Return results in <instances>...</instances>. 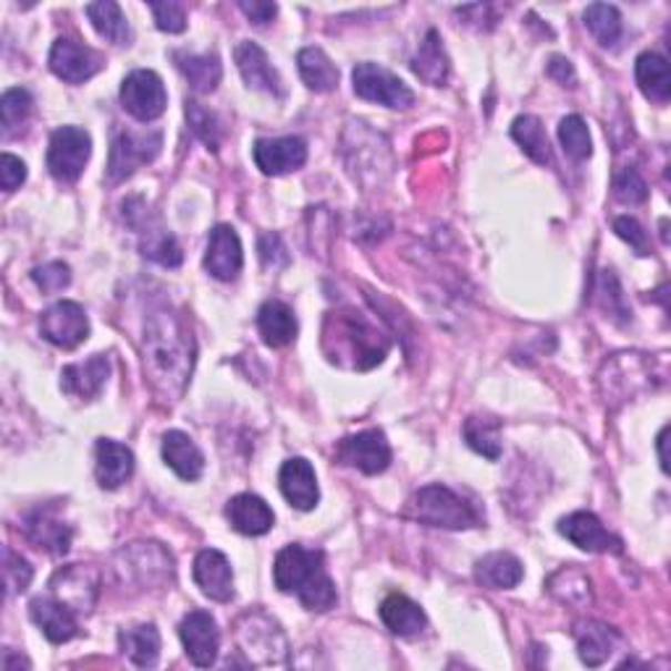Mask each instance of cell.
Returning <instances> with one entry per match:
<instances>
[{
    "label": "cell",
    "mask_w": 671,
    "mask_h": 671,
    "mask_svg": "<svg viewBox=\"0 0 671 671\" xmlns=\"http://www.w3.org/2000/svg\"><path fill=\"white\" fill-rule=\"evenodd\" d=\"M404 515L420 525H430V528H444V530H467L478 528L480 515L470 501H465L461 496L454 494L451 488L438 486H425L409 499Z\"/></svg>",
    "instance_id": "obj_4"
},
{
    "label": "cell",
    "mask_w": 671,
    "mask_h": 671,
    "mask_svg": "<svg viewBox=\"0 0 671 671\" xmlns=\"http://www.w3.org/2000/svg\"><path fill=\"white\" fill-rule=\"evenodd\" d=\"M244 265V252L240 234L234 228L221 223L211 231L207 236V250H205V271L218 281H234L240 276Z\"/></svg>",
    "instance_id": "obj_19"
},
{
    "label": "cell",
    "mask_w": 671,
    "mask_h": 671,
    "mask_svg": "<svg viewBox=\"0 0 671 671\" xmlns=\"http://www.w3.org/2000/svg\"><path fill=\"white\" fill-rule=\"evenodd\" d=\"M380 619H384L388 630L399 634V638H417V634L428 627V619H425L420 603H415L413 598L401 593H392L380 603Z\"/></svg>",
    "instance_id": "obj_30"
},
{
    "label": "cell",
    "mask_w": 671,
    "mask_h": 671,
    "mask_svg": "<svg viewBox=\"0 0 671 671\" xmlns=\"http://www.w3.org/2000/svg\"><path fill=\"white\" fill-rule=\"evenodd\" d=\"M144 373L155 394L176 401L184 394L194 367V338L184 317L169 307L155 309L144 326Z\"/></svg>",
    "instance_id": "obj_1"
},
{
    "label": "cell",
    "mask_w": 671,
    "mask_h": 671,
    "mask_svg": "<svg viewBox=\"0 0 671 671\" xmlns=\"http://www.w3.org/2000/svg\"><path fill=\"white\" fill-rule=\"evenodd\" d=\"M142 255L150 257L153 263L163 265V268H179L182 265V247L173 240L165 228H150L142 240Z\"/></svg>",
    "instance_id": "obj_43"
},
{
    "label": "cell",
    "mask_w": 671,
    "mask_h": 671,
    "mask_svg": "<svg viewBox=\"0 0 671 671\" xmlns=\"http://www.w3.org/2000/svg\"><path fill=\"white\" fill-rule=\"evenodd\" d=\"M634 79H638L640 92L653 103H669L671 98V74H669V61L659 53L638 55L634 61Z\"/></svg>",
    "instance_id": "obj_34"
},
{
    "label": "cell",
    "mask_w": 671,
    "mask_h": 671,
    "mask_svg": "<svg viewBox=\"0 0 671 671\" xmlns=\"http://www.w3.org/2000/svg\"><path fill=\"white\" fill-rule=\"evenodd\" d=\"M24 182L27 163L17 155L3 153V157H0V184H3V192H17Z\"/></svg>",
    "instance_id": "obj_52"
},
{
    "label": "cell",
    "mask_w": 671,
    "mask_h": 671,
    "mask_svg": "<svg viewBox=\"0 0 671 671\" xmlns=\"http://www.w3.org/2000/svg\"><path fill=\"white\" fill-rule=\"evenodd\" d=\"M461 436L480 457L490 461L501 459V423L494 420V417H467Z\"/></svg>",
    "instance_id": "obj_39"
},
{
    "label": "cell",
    "mask_w": 671,
    "mask_h": 671,
    "mask_svg": "<svg viewBox=\"0 0 671 671\" xmlns=\"http://www.w3.org/2000/svg\"><path fill=\"white\" fill-rule=\"evenodd\" d=\"M326 328H334V334L326 331V342L331 338L336 342V352H331L328 357L331 363H342V357H349V367L370 370V367L384 363L388 355V338L359 313L344 309V313L328 315Z\"/></svg>",
    "instance_id": "obj_3"
},
{
    "label": "cell",
    "mask_w": 671,
    "mask_h": 671,
    "mask_svg": "<svg viewBox=\"0 0 671 671\" xmlns=\"http://www.w3.org/2000/svg\"><path fill=\"white\" fill-rule=\"evenodd\" d=\"M257 169L265 176H286L307 163V144L299 136H276V140H257L252 148Z\"/></svg>",
    "instance_id": "obj_17"
},
{
    "label": "cell",
    "mask_w": 671,
    "mask_h": 671,
    "mask_svg": "<svg viewBox=\"0 0 671 671\" xmlns=\"http://www.w3.org/2000/svg\"><path fill=\"white\" fill-rule=\"evenodd\" d=\"M548 74H551V79H557L561 87H575L577 82L575 67L567 61V58H559V55L551 58V63H548Z\"/></svg>",
    "instance_id": "obj_55"
},
{
    "label": "cell",
    "mask_w": 671,
    "mask_h": 671,
    "mask_svg": "<svg viewBox=\"0 0 671 671\" xmlns=\"http://www.w3.org/2000/svg\"><path fill=\"white\" fill-rule=\"evenodd\" d=\"M611 190H614V197L624 202V205H640V202L648 200V184L638 169H619L614 173Z\"/></svg>",
    "instance_id": "obj_47"
},
{
    "label": "cell",
    "mask_w": 671,
    "mask_h": 671,
    "mask_svg": "<svg viewBox=\"0 0 671 671\" xmlns=\"http://www.w3.org/2000/svg\"><path fill=\"white\" fill-rule=\"evenodd\" d=\"M3 577H6V588H9V593H24V590L29 588V582H32L34 572L21 553L11 551V548H3Z\"/></svg>",
    "instance_id": "obj_48"
},
{
    "label": "cell",
    "mask_w": 671,
    "mask_h": 671,
    "mask_svg": "<svg viewBox=\"0 0 671 671\" xmlns=\"http://www.w3.org/2000/svg\"><path fill=\"white\" fill-rule=\"evenodd\" d=\"M92 155V140L84 129L61 126L50 136L48 171L55 182L74 184L84 173V165Z\"/></svg>",
    "instance_id": "obj_8"
},
{
    "label": "cell",
    "mask_w": 671,
    "mask_h": 671,
    "mask_svg": "<svg viewBox=\"0 0 671 671\" xmlns=\"http://www.w3.org/2000/svg\"><path fill=\"white\" fill-rule=\"evenodd\" d=\"M226 519L231 528L242 536H265L273 525H276V515L273 509L255 494H240L226 504Z\"/></svg>",
    "instance_id": "obj_27"
},
{
    "label": "cell",
    "mask_w": 671,
    "mask_h": 671,
    "mask_svg": "<svg viewBox=\"0 0 671 671\" xmlns=\"http://www.w3.org/2000/svg\"><path fill=\"white\" fill-rule=\"evenodd\" d=\"M653 363L645 355L622 352V355L609 357L598 373V388L606 404H622L651 388Z\"/></svg>",
    "instance_id": "obj_6"
},
{
    "label": "cell",
    "mask_w": 671,
    "mask_h": 671,
    "mask_svg": "<svg viewBox=\"0 0 671 671\" xmlns=\"http://www.w3.org/2000/svg\"><path fill=\"white\" fill-rule=\"evenodd\" d=\"M525 569L522 561L517 557H511L507 551H496L482 557L478 565H475V580L480 582L482 588L490 590H511L522 582Z\"/></svg>",
    "instance_id": "obj_31"
},
{
    "label": "cell",
    "mask_w": 671,
    "mask_h": 671,
    "mask_svg": "<svg viewBox=\"0 0 671 671\" xmlns=\"http://www.w3.org/2000/svg\"><path fill=\"white\" fill-rule=\"evenodd\" d=\"M32 95L24 87H13V90L3 92V98H0V124H3L6 136L21 134L29 115H32Z\"/></svg>",
    "instance_id": "obj_42"
},
{
    "label": "cell",
    "mask_w": 671,
    "mask_h": 671,
    "mask_svg": "<svg viewBox=\"0 0 671 671\" xmlns=\"http://www.w3.org/2000/svg\"><path fill=\"white\" fill-rule=\"evenodd\" d=\"M614 231L619 240H624L630 247L638 252V255H651V242H648V231L640 226L638 221L630 218V215H622V218L614 221Z\"/></svg>",
    "instance_id": "obj_51"
},
{
    "label": "cell",
    "mask_w": 671,
    "mask_h": 671,
    "mask_svg": "<svg viewBox=\"0 0 671 671\" xmlns=\"http://www.w3.org/2000/svg\"><path fill=\"white\" fill-rule=\"evenodd\" d=\"M194 582L215 603H228L234 598V569L231 561L215 548H205L194 559Z\"/></svg>",
    "instance_id": "obj_20"
},
{
    "label": "cell",
    "mask_w": 671,
    "mask_h": 671,
    "mask_svg": "<svg viewBox=\"0 0 671 671\" xmlns=\"http://www.w3.org/2000/svg\"><path fill=\"white\" fill-rule=\"evenodd\" d=\"M234 61L240 67V74L247 87L260 92H268V95L284 98V82H281L278 71L273 69L268 53L255 42L242 40L234 50Z\"/></svg>",
    "instance_id": "obj_21"
},
{
    "label": "cell",
    "mask_w": 671,
    "mask_h": 671,
    "mask_svg": "<svg viewBox=\"0 0 671 671\" xmlns=\"http://www.w3.org/2000/svg\"><path fill=\"white\" fill-rule=\"evenodd\" d=\"M559 532L569 543L588 553H622V540L611 536L603 522L590 511H575L559 522Z\"/></svg>",
    "instance_id": "obj_18"
},
{
    "label": "cell",
    "mask_w": 671,
    "mask_h": 671,
    "mask_svg": "<svg viewBox=\"0 0 671 671\" xmlns=\"http://www.w3.org/2000/svg\"><path fill=\"white\" fill-rule=\"evenodd\" d=\"M24 536L29 543L40 548V551L53 553V557H63V553H69L74 532L55 515V509H34L32 515H27L24 519Z\"/></svg>",
    "instance_id": "obj_24"
},
{
    "label": "cell",
    "mask_w": 671,
    "mask_h": 671,
    "mask_svg": "<svg viewBox=\"0 0 671 671\" xmlns=\"http://www.w3.org/2000/svg\"><path fill=\"white\" fill-rule=\"evenodd\" d=\"M121 105L136 121H155L165 113L169 105V92H165L163 79L150 69H136L121 84Z\"/></svg>",
    "instance_id": "obj_9"
},
{
    "label": "cell",
    "mask_w": 671,
    "mask_h": 671,
    "mask_svg": "<svg viewBox=\"0 0 671 671\" xmlns=\"http://www.w3.org/2000/svg\"><path fill=\"white\" fill-rule=\"evenodd\" d=\"M186 121H190L192 132L200 136L211 150L221 148V124L215 113L202 108L200 103H186Z\"/></svg>",
    "instance_id": "obj_45"
},
{
    "label": "cell",
    "mask_w": 671,
    "mask_h": 671,
    "mask_svg": "<svg viewBox=\"0 0 671 671\" xmlns=\"http://www.w3.org/2000/svg\"><path fill=\"white\" fill-rule=\"evenodd\" d=\"M87 17H90L92 27L98 29L100 38L113 42V45H129V40H132V29H129L124 11H121V6L113 3V0L90 3L87 6Z\"/></svg>",
    "instance_id": "obj_38"
},
{
    "label": "cell",
    "mask_w": 671,
    "mask_h": 671,
    "mask_svg": "<svg viewBox=\"0 0 671 671\" xmlns=\"http://www.w3.org/2000/svg\"><path fill=\"white\" fill-rule=\"evenodd\" d=\"M352 87H355V95L367 103L394 108V111H407L415 105V92L378 63H357L352 71Z\"/></svg>",
    "instance_id": "obj_7"
},
{
    "label": "cell",
    "mask_w": 671,
    "mask_h": 671,
    "mask_svg": "<svg viewBox=\"0 0 671 671\" xmlns=\"http://www.w3.org/2000/svg\"><path fill=\"white\" fill-rule=\"evenodd\" d=\"M273 582L281 593H297L307 611H331L338 601L323 551H309L305 546L292 543L281 548L273 565Z\"/></svg>",
    "instance_id": "obj_2"
},
{
    "label": "cell",
    "mask_w": 671,
    "mask_h": 671,
    "mask_svg": "<svg viewBox=\"0 0 671 671\" xmlns=\"http://www.w3.org/2000/svg\"><path fill=\"white\" fill-rule=\"evenodd\" d=\"M260 255H263L265 263L273 265V268H278L276 257H281V263H284V265L288 263V255H286L284 244H281L278 234H265L263 240H260Z\"/></svg>",
    "instance_id": "obj_54"
},
{
    "label": "cell",
    "mask_w": 671,
    "mask_h": 671,
    "mask_svg": "<svg viewBox=\"0 0 671 671\" xmlns=\"http://www.w3.org/2000/svg\"><path fill=\"white\" fill-rule=\"evenodd\" d=\"M257 331L265 344L273 346V349H281V346H288L297 338L299 326L292 307L278 299H271L257 309Z\"/></svg>",
    "instance_id": "obj_29"
},
{
    "label": "cell",
    "mask_w": 671,
    "mask_h": 671,
    "mask_svg": "<svg viewBox=\"0 0 671 671\" xmlns=\"http://www.w3.org/2000/svg\"><path fill=\"white\" fill-rule=\"evenodd\" d=\"M111 375V363L105 355H92L84 363L69 365L61 370V388L63 394L79 401H92L103 394Z\"/></svg>",
    "instance_id": "obj_22"
},
{
    "label": "cell",
    "mask_w": 671,
    "mask_h": 671,
    "mask_svg": "<svg viewBox=\"0 0 671 671\" xmlns=\"http://www.w3.org/2000/svg\"><path fill=\"white\" fill-rule=\"evenodd\" d=\"M163 148V134L161 132H148V134H134V132H121L115 134L111 144V161H108V182L119 184L144 163H153L157 153Z\"/></svg>",
    "instance_id": "obj_10"
},
{
    "label": "cell",
    "mask_w": 671,
    "mask_h": 671,
    "mask_svg": "<svg viewBox=\"0 0 671 671\" xmlns=\"http://www.w3.org/2000/svg\"><path fill=\"white\" fill-rule=\"evenodd\" d=\"M667 433L669 428H663L659 433V454H661V470L669 472V461H667Z\"/></svg>",
    "instance_id": "obj_57"
},
{
    "label": "cell",
    "mask_w": 671,
    "mask_h": 671,
    "mask_svg": "<svg viewBox=\"0 0 671 671\" xmlns=\"http://www.w3.org/2000/svg\"><path fill=\"white\" fill-rule=\"evenodd\" d=\"M50 71L69 84H82L103 69V55L74 38H58L50 48Z\"/></svg>",
    "instance_id": "obj_14"
},
{
    "label": "cell",
    "mask_w": 671,
    "mask_h": 671,
    "mask_svg": "<svg viewBox=\"0 0 671 671\" xmlns=\"http://www.w3.org/2000/svg\"><path fill=\"white\" fill-rule=\"evenodd\" d=\"M124 561L121 569L132 577L140 588H163L173 580V557L161 543H132L119 553Z\"/></svg>",
    "instance_id": "obj_11"
},
{
    "label": "cell",
    "mask_w": 671,
    "mask_h": 671,
    "mask_svg": "<svg viewBox=\"0 0 671 671\" xmlns=\"http://www.w3.org/2000/svg\"><path fill=\"white\" fill-rule=\"evenodd\" d=\"M559 142L572 161H588V157L593 155V140H590L588 124L580 115H567V119H561Z\"/></svg>",
    "instance_id": "obj_44"
},
{
    "label": "cell",
    "mask_w": 671,
    "mask_h": 671,
    "mask_svg": "<svg viewBox=\"0 0 671 671\" xmlns=\"http://www.w3.org/2000/svg\"><path fill=\"white\" fill-rule=\"evenodd\" d=\"M336 459L363 475H380L392 465V446H388L384 430H363L338 441Z\"/></svg>",
    "instance_id": "obj_12"
},
{
    "label": "cell",
    "mask_w": 671,
    "mask_h": 671,
    "mask_svg": "<svg viewBox=\"0 0 671 671\" xmlns=\"http://www.w3.org/2000/svg\"><path fill=\"white\" fill-rule=\"evenodd\" d=\"M163 461L171 467L179 478L186 482L200 480L202 470H205V457H202L200 446L192 441L182 430H169L163 436Z\"/></svg>",
    "instance_id": "obj_28"
},
{
    "label": "cell",
    "mask_w": 671,
    "mask_h": 671,
    "mask_svg": "<svg viewBox=\"0 0 671 671\" xmlns=\"http://www.w3.org/2000/svg\"><path fill=\"white\" fill-rule=\"evenodd\" d=\"M0 663H3L6 671H13V669H21V667L29 669V661L21 659V655H13V651H3V661H0Z\"/></svg>",
    "instance_id": "obj_56"
},
{
    "label": "cell",
    "mask_w": 671,
    "mask_h": 671,
    "mask_svg": "<svg viewBox=\"0 0 671 671\" xmlns=\"http://www.w3.org/2000/svg\"><path fill=\"white\" fill-rule=\"evenodd\" d=\"M441 42H444L441 34H438L436 29H430V32L425 34V40L420 42L417 55L413 58V71L430 87H444L449 82V74H451L449 55H446Z\"/></svg>",
    "instance_id": "obj_32"
},
{
    "label": "cell",
    "mask_w": 671,
    "mask_h": 671,
    "mask_svg": "<svg viewBox=\"0 0 671 671\" xmlns=\"http://www.w3.org/2000/svg\"><path fill=\"white\" fill-rule=\"evenodd\" d=\"M240 9H242L244 17H247L252 24H257V27L271 24V21L276 19V13H278V6L276 3H265V0H242Z\"/></svg>",
    "instance_id": "obj_53"
},
{
    "label": "cell",
    "mask_w": 671,
    "mask_h": 671,
    "mask_svg": "<svg viewBox=\"0 0 671 671\" xmlns=\"http://www.w3.org/2000/svg\"><path fill=\"white\" fill-rule=\"evenodd\" d=\"M234 634L242 653L255 667H281V663H286V634L276 619H271L265 611H247V614L236 619Z\"/></svg>",
    "instance_id": "obj_5"
},
{
    "label": "cell",
    "mask_w": 671,
    "mask_h": 671,
    "mask_svg": "<svg viewBox=\"0 0 671 671\" xmlns=\"http://www.w3.org/2000/svg\"><path fill=\"white\" fill-rule=\"evenodd\" d=\"M173 61H176V67L182 74L186 77V82L192 84L194 92H200V95H207V92H213L215 87H218L221 77H223V67L218 61V55H194V53H173Z\"/></svg>",
    "instance_id": "obj_36"
},
{
    "label": "cell",
    "mask_w": 671,
    "mask_h": 671,
    "mask_svg": "<svg viewBox=\"0 0 671 671\" xmlns=\"http://www.w3.org/2000/svg\"><path fill=\"white\" fill-rule=\"evenodd\" d=\"M299 77L313 92H334L338 87V69L321 48H305L297 55Z\"/></svg>",
    "instance_id": "obj_37"
},
{
    "label": "cell",
    "mask_w": 671,
    "mask_h": 671,
    "mask_svg": "<svg viewBox=\"0 0 671 671\" xmlns=\"http://www.w3.org/2000/svg\"><path fill=\"white\" fill-rule=\"evenodd\" d=\"M42 338L58 349H77L90 336V321L82 305L77 302H55L40 317Z\"/></svg>",
    "instance_id": "obj_15"
},
{
    "label": "cell",
    "mask_w": 671,
    "mask_h": 671,
    "mask_svg": "<svg viewBox=\"0 0 671 671\" xmlns=\"http://www.w3.org/2000/svg\"><path fill=\"white\" fill-rule=\"evenodd\" d=\"M278 486L288 507L309 511L321 501V490H317V478L313 465L305 457H292L284 461L278 472Z\"/></svg>",
    "instance_id": "obj_23"
},
{
    "label": "cell",
    "mask_w": 671,
    "mask_h": 671,
    "mask_svg": "<svg viewBox=\"0 0 671 671\" xmlns=\"http://www.w3.org/2000/svg\"><path fill=\"white\" fill-rule=\"evenodd\" d=\"M511 136H515V142L532 157V161L540 165L551 163V144H548L546 129L536 115H519V119H515V124H511Z\"/></svg>",
    "instance_id": "obj_40"
},
{
    "label": "cell",
    "mask_w": 671,
    "mask_h": 671,
    "mask_svg": "<svg viewBox=\"0 0 671 671\" xmlns=\"http://www.w3.org/2000/svg\"><path fill=\"white\" fill-rule=\"evenodd\" d=\"M29 617L32 622L40 627L42 634L50 640V643L61 645L69 643L71 638H77L79 624H77V611H71L67 603L58 601V598H34L29 603Z\"/></svg>",
    "instance_id": "obj_25"
},
{
    "label": "cell",
    "mask_w": 671,
    "mask_h": 671,
    "mask_svg": "<svg viewBox=\"0 0 671 671\" xmlns=\"http://www.w3.org/2000/svg\"><path fill=\"white\" fill-rule=\"evenodd\" d=\"M598 299H601L603 313L609 317H614V321H630V309H627L624 294L622 288H619V281L611 271L601 273V284H598Z\"/></svg>",
    "instance_id": "obj_46"
},
{
    "label": "cell",
    "mask_w": 671,
    "mask_h": 671,
    "mask_svg": "<svg viewBox=\"0 0 671 671\" xmlns=\"http://www.w3.org/2000/svg\"><path fill=\"white\" fill-rule=\"evenodd\" d=\"M179 638H182L184 651L194 667L207 669L218 659L221 632L207 611H190L179 624Z\"/></svg>",
    "instance_id": "obj_16"
},
{
    "label": "cell",
    "mask_w": 671,
    "mask_h": 671,
    "mask_svg": "<svg viewBox=\"0 0 671 671\" xmlns=\"http://www.w3.org/2000/svg\"><path fill=\"white\" fill-rule=\"evenodd\" d=\"M586 27L598 40V45L603 48H617V42L622 40V17H619V11L609 3L588 6Z\"/></svg>",
    "instance_id": "obj_41"
},
{
    "label": "cell",
    "mask_w": 671,
    "mask_h": 671,
    "mask_svg": "<svg viewBox=\"0 0 671 671\" xmlns=\"http://www.w3.org/2000/svg\"><path fill=\"white\" fill-rule=\"evenodd\" d=\"M150 11H153L155 24L161 32L179 34L186 29V6L184 3H176V0H169V3H150Z\"/></svg>",
    "instance_id": "obj_49"
},
{
    "label": "cell",
    "mask_w": 671,
    "mask_h": 671,
    "mask_svg": "<svg viewBox=\"0 0 671 671\" xmlns=\"http://www.w3.org/2000/svg\"><path fill=\"white\" fill-rule=\"evenodd\" d=\"M119 645L121 653L140 669H153L161 659V632L155 630V624H136L121 630Z\"/></svg>",
    "instance_id": "obj_35"
},
{
    "label": "cell",
    "mask_w": 671,
    "mask_h": 671,
    "mask_svg": "<svg viewBox=\"0 0 671 671\" xmlns=\"http://www.w3.org/2000/svg\"><path fill=\"white\" fill-rule=\"evenodd\" d=\"M50 590L77 614H90L100 596V572L90 565H71L58 569L50 580Z\"/></svg>",
    "instance_id": "obj_13"
},
{
    "label": "cell",
    "mask_w": 671,
    "mask_h": 671,
    "mask_svg": "<svg viewBox=\"0 0 671 671\" xmlns=\"http://www.w3.org/2000/svg\"><path fill=\"white\" fill-rule=\"evenodd\" d=\"M575 638H577V648H580L582 663H588L590 669H596V667H603V663L609 661V655L614 653L619 634L617 630H611L609 624L580 622L575 627Z\"/></svg>",
    "instance_id": "obj_33"
},
{
    "label": "cell",
    "mask_w": 671,
    "mask_h": 671,
    "mask_svg": "<svg viewBox=\"0 0 671 671\" xmlns=\"http://www.w3.org/2000/svg\"><path fill=\"white\" fill-rule=\"evenodd\" d=\"M134 475V454L129 446L100 438L95 446V478L100 488L115 490Z\"/></svg>",
    "instance_id": "obj_26"
},
{
    "label": "cell",
    "mask_w": 671,
    "mask_h": 671,
    "mask_svg": "<svg viewBox=\"0 0 671 671\" xmlns=\"http://www.w3.org/2000/svg\"><path fill=\"white\" fill-rule=\"evenodd\" d=\"M32 281L42 288V292L53 294L71 284V271L67 263H48V265H40V268L32 271Z\"/></svg>",
    "instance_id": "obj_50"
}]
</instances>
